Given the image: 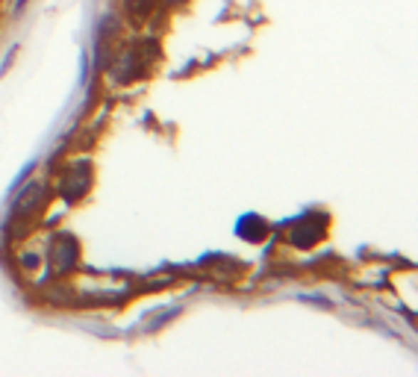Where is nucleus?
Returning a JSON list of instances; mask_svg holds the SVG:
<instances>
[{
    "label": "nucleus",
    "instance_id": "obj_1",
    "mask_svg": "<svg viewBox=\"0 0 418 377\" xmlns=\"http://www.w3.org/2000/svg\"><path fill=\"white\" fill-rule=\"evenodd\" d=\"M41 192H45V189H41L38 183H30V186H27L24 192L18 195V201H15V212H27V210H33V207L38 204Z\"/></svg>",
    "mask_w": 418,
    "mask_h": 377
}]
</instances>
